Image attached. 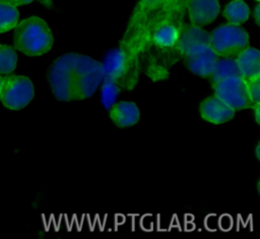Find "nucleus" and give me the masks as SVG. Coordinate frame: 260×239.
<instances>
[{"instance_id": "nucleus-1", "label": "nucleus", "mask_w": 260, "mask_h": 239, "mask_svg": "<svg viewBox=\"0 0 260 239\" xmlns=\"http://www.w3.org/2000/svg\"><path fill=\"white\" fill-rule=\"evenodd\" d=\"M48 79L57 100L81 101L90 98L103 80L101 63L86 55L66 53L53 62Z\"/></svg>"}, {"instance_id": "nucleus-16", "label": "nucleus", "mask_w": 260, "mask_h": 239, "mask_svg": "<svg viewBox=\"0 0 260 239\" xmlns=\"http://www.w3.org/2000/svg\"><path fill=\"white\" fill-rule=\"evenodd\" d=\"M120 84L111 79H103L101 87V103L106 110H110L117 102L120 94Z\"/></svg>"}, {"instance_id": "nucleus-22", "label": "nucleus", "mask_w": 260, "mask_h": 239, "mask_svg": "<svg viewBox=\"0 0 260 239\" xmlns=\"http://www.w3.org/2000/svg\"><path fill=\"white\" fill-rule=\"evenodd\" d=\"M3 76L0 75V95H1V89H2V84H3Z\"/></svg>"}, {"instance_id": "nucleus-19", "label": "nucleus", "mask_w": 260, "mask_h": 239, "mask_svg": "<svg viewBox=\"0 0 260 239\" xmlns=\"http://www.w3.org/2000/svg\"><path fill=\"white\" fill-rule=\"evenodd\" d=\"M0 1H3V2H7V3H10L14 6H18V5H23V4H28L30 2H32L34 0H0Z\"/></svg>"}, {"instance_id": "nucleus-12", "label": "nucleus", "mask_w": 260, "mask_h": 239, "mask_svg": "<svg viewBox=\"0 0 260 239\" xmlns=\"http://www.w3.org/2000/svg\"><path fill=\"white\" fill-rule=\"evenodd\" d=\"M236 60L245 81L260 77V52L256 48L247 47Z\"/></svg>"}, {"instance_id": "nucleus-8", "label": "nucleus", "mask_w": 260, "mask_h": 239, "mask_svg": "<svg viewBox=\"0 0 260 239\" xmlns=\"http://www.w3.org/2000/svg\"><path fill=\"white\" fill-rule=\"evenodd\" d=\"M192 24L202 26L213 21L219 12L218 0H185Z\"/></svg>"}, {"instance_id": "nucleus-7", "label": "nucleus", "mask_w": 260, "mask_h": 239, "mask_svg": "<svg viewBox=\"0 0 260 239\" xmlns=\"http://www.w3.org/2000/svg\"><path fill=\"white\" fill-rule=\"evenodd\" d=\"M218 57L209 44L198 45L183 56L188 69L202 77L211 75Z\"/></svg>"}, {"instance_id": "nucleus-17", "label": "nucleus", "mask_w": 260, "mask_h": 239, "mask_svg": "<svg viewBox=\"0 0 260 239\" xmlns=\"http://www.w3.org/2000/svg\"><path fill=\"white\" fill-rule=\"evenodd\" d=\"M17 63V54L8 45H0V73L12 72Z\"/></svg>"}, {"instance_id": "nucleus-21", "label": "nucleus", "mask_w": 260, "mask_h": 239, "mask_svg": "<svg viewBox=\"0 0 260 239\" xmlns=\"http://www.w3.org/2000/svg\"><path fill=\"white\" fill-rule=\"evenodd\" d=\"M259 9H260V6L257 5L256 8H255V11H254V16H255V20H256L257 24L260 23V20H259L260 19V17H259Z\"/></svg>"}, {"instance_id": "nucleus-13", "label": "nucleus", "mask_w": 260, "mask_h": 239, "mask_svg": "<svg viewBox=\"0 0 260 239\" xmlns=\"http://www.w3.org/2000/svg\"><path fill=\"white\" fill-rule=\"evenodd\" d=\"M210 76L213 84L232 76H241L237 60L235 58L218 57Z\"/></svg>"}, {"instance_id": "nucleus-9", "label": "nucleus", "mask_w": 260, "mask_h": 239, "mask_svg": "<svg viewBox=\"0 0 260 239\" xmlns=\"http://www.w3.org/2000/svg\"><path fill=\"white\" fill-rule=\"evenodd\" d=\"M200 113L203 119L213 124L224 123L235 115V111L216 96L209 97L201 103Z\"/></svg>"}, {"instance_id": "nucleus-10", "label": "nucleus", "mask_w": 260, "mask_h": 239, "mask_svg": "<svg viewBox=\"0 0 260 239\" xmlns=\"http://www.w3.org/2000/svg\"><path fill=\"white\" fill-rule=\"evenodd\" d=\"M110 111L112 121L118 127H128L136 124L140 118V111L133 102L121 101L115 103Z\"/></svg>"}, {"instance_id": "nucleus-11", "label": "nucleus", "mask_w": 260, "mask_h": 239, "mask_svg": "<svg viewBox=\"0 0 260 239\" xmlns=\"http://www.w3.org/2000/svg\"><path fill=\"white\" fill-rule=\"evenodd\" d=\"M209 38L210 34L201 28V26L194 24L184 25L178 42L179 55L183 57L192 48L202 44H209Z\"/></svg>"}, {"instance_id": "nucleus-14", "label": "nucleus", "mask_w": 260, "mask_h": 239, "mask_svg": "<svg viewBox=\"0 0 260 239\" xmlns=\"http://www.w3.org/2000/svg\"><path fill=\"white\" fill-rule=\"evenodd\" d=\"M249 6L243 0H233L223 10V16L234 24L244 23L249 18Z\"/></svg>"}, {"instance_id": "nucleus-20", "label": "nucleus", "mask_w": 260, "mask_h": 239, "mask_svg": "<svg viewBox=\"0 0 260 239\" xmlns=\"http://www.w3.org/2000/svg\"><path fill=\"white\" fill-rule=\"evenodd\" d=\"M254 109V115H255V119H256V122L257 123H260V112H259V109H260V104L257 103L254 105V107L252 108Z\"/></svg>"}, {"instance_id": "nucleus-2", "label": "nucleus", "mask_w": 260, "mask_h": 239, "mask_svg": "<svg viewBox=\"0 0 260 239\" xmlns=\"http://www.w3.org/2000/svg\"><path fill=\"white\" fill-rule=\"evenodd\" d=\"M53 43L52 32L41 17L30 16L15 26L14 47L27 56H40L49 52Z\"/></svg>"}, {"instance_id": "nucleus-18", "label": "nucleus", "mask_w": 260, "mask_h": 239, "mask_svg": "<svg viewBox=\"0 0 260 239\" xmlns=\"http://www.w3.org/2000/svg\"><path fill=\"white\" fill-rule=\"evenodd\" d=\"M248 94L251 98V100L257 104L260 101V77L250 79L246 81Z\"/></svg>"}, {"instance_id": "nucleus-3", "label": "nucleus", "mask_w": 260, "mask_h": 239, "mask_svg": "<svg viewBox=\"0 0 260 239\" xmlns=\"http://www.w3.org/2000/svg\"><path fill=\"white\" fill-rule=\"evenodd\" d=\"M209 45L218 56L236 59L249 47V36L240 24L226 23L213 29Z\"/></svg>"}, {"instance_id": "nucleus-4", "label": "nucleus", "mask_w": 260, "mask_h": 239, "mask_svg": "<svg viewBox=\"0 0 260 239\" xmlns=\"http://www.w3.org/2000/svg\"><path fill=\"white\" fill-rule=\"evenodd\" d=\"M103 79H111L119 84L130 83L137 78L138 58L133 57L121 47L108 51L102 62Z\"/></svg>"}, {"instance_id": "nucleus-23", "label": "nucleus", "mask_w": 260, "mask_h": 239, "mask_svg": "<svg viewBox=\"0 0 260 239\" xmlns=\"http://www.w3.org/2000/svg\"><path fill=\"white\" fill-rule=\"evenodd\" d=\"M257 1H259V0H257Z\"/></svg>"}, {"instance_id": "nucleus-15", "label": "nucleus", "mask_w": 260, "mask_h": 239, "mask_svg": "<svg viewBox=\"0 0 260 239\" xmlns=\"http://www.w3.org/2000/svg\"><path fill=\"white\" fill-rule=\"evenodd\" d=\"M19 18L16 6L0 1V33H5L15 27Z\"/></svg>"}, {"instance_id": "nucleus-5", "label": "nucleus", "mask_w": 260, "mask_h": 239, "mask_svg": "<svg viewBox=\"0 0 260 239\" xmlns=\"http://www.w3.org/2000/svg\"><path fill=\"white\" fill-rule=\"evenodd\" d=\"M35 97V87L26 76L10 75L3 78L0 95L2 104L10 110H21Z\"/></svg>"}, {"instance_id": "nucleus-6", "label": "nucleus", "mask_w": 260, "mask_h": 239, "mask_svg": "<svg viewBox=\"0 0 260 239\" xmlns=\"http://www.w3.org/2000/svg\"><path fill=\"white\" fill-rule=\"evenodd\" d=\"M214 94L234 111L253 108L255 103L251 100L246 81L241 76H232L213 84Z\"/></svg>"}]
</instances>
